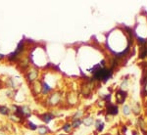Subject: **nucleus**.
<instances>
[{"instance_id":"1","label":"nucleus","mask_w":147,"mask_h":135,"mask_svg":"<svg viewBox=\"0 0 147 135\" xmlns=\"http://www.w3.org/2000/svg\"><path fill=\"white\" fill-rule=\"evenodd\" d=\"M62 102V93L58 91H53L48 96H46L44 100V105L47 108H53L58 106Z\"/></svg>"},{"instance_id":"2","label":"nucleus","mask_w":147,"mask_h":135,"mask_svg":"<svg viewBox=\"0 0 147 135\" xmlns=\"http://www.w3.org/2000/svg\"><path fill=\"white\" fill-rule=\"evenodd\" d=\"M38 77H39L38 68H30L26 71V74H25V78H26V82L30 85L32 83H33L34 81L38 80Z\"/></svg>"},{"instance_id":"3","label":"nucleus","mask_w":147,"mask_h":135,"mask_svg":"<svg viewBox=\"0 0 147 135\" xmlns=\"http://www.w3.org/2000/svg\"><path fill=\"white\" fill-rule=\"evenodd\" d=\"M112 76V71L108 69H100L97 71L94 72L93 78L94 80H103V81H107L109 78Z\"/></svg>"},{"instance_id":"4","label":"nucleus","mask_w":147,"mask_h":135,"mask_svg":"<svg viewBox=\"0 0 147 135\" xmlns=\"http://www.w3.org/2000/svg\"><path fill=\"white\" fill-rule=\"evenodd\" d=\"M37 116L44 124H49L52 121L56 118V114L54 112H44L42 114H39Z\"/></svg>"},{"instance_id":"5","label":"nucleus","mask_w":147,"mask_h":135,"mask_svg":"<svg viewBox=\"0 0 147 135\" xmlns=\"http://www.w3.org/2000/svg\"><path fill=\"white\" fill-rule=\"evenodd\" d=\"M30 64H31V62H30L29 58H22L20 59V61L17 63V68L20 71H26L30 69Z\"/></svg>"},{"instance_id":"6","label":"nucleus","mask_w":147,"mask_h":135,"mask_svg":"<svg viewBox=\"0 0 147 135\" xmlns=\"http://www.w3.org/2000/svg\"><path fill=\"white\" fill-rule=\"evenodd\" d=\"M4 84H5L6 87L12 90H17L20 87V83L17 82V80L14 77H7Z\"/></svg>"},{"instance_id":"7","label":"nucleus","mask_w":147,"mask_h":135,"mask_svg":"<svg viewBox=\"0 0 147 135\" xmlns=\"http://www.w3.org/2000/svg\"><path fill=\"white\" fill-rule=\"evenodd\" d=\"M21 113H22L23 118H25V119H28L32 116V110L28 105H22L21 106Z\"/></svg>"},{"instance_id":"8","label":"nucleus","mask_w":147,"mask_h":135,"mask_svg":"<svg viewBox=\"0 0 147 135\" xmlns=\"http://www.w3.org/2000/svg\"><path fill=\"white\" fill-rule=\"evenodd\" d=\"M31 89H32L33 95H35V96L40 95L41 94V82H40V80H36L33 83L31 84Z\"/></svg>"},{"instance_id":"9","label":"nucleus","mask_w":147,"mask_h":135,"mask_svg":"<svg viewBox=\"0 0 147 135\" xmlns=\"http://www.w3.org/2000/svg\"><path fill=\"white\" fill-rule=\"evenodd\" d=\"M51 132V129L49 128L46 124H40L36 129V134L37 135H49Z\"/></svg>"},{"instance_id":"10","label":"nucleus","mask_w":147,"mask_h":135,"mask_svg":"<svg viewBox=\"0 0 147 135\" xmlns=\"http://www.w3.org/2000/svg\"><path fill=\"white\" fill-rule=\"evenodd\" d=\"M24 125H25L30 131H36V129L38 127V125H37L36 123H34L33 122H32V121H26Z\"/></svg>"},{"instance_id":"11","label":"nucleus","mask_w":147,"mask_h":135,"mask_svg":"<svg viewBox=\"0 0 147 135\" xmlns=\"http://www.w3.org/2000/svg\"><path fill=\"white\" fill-rule=\"evenodd\" d=\"M126 96H127V93L122 91V90H119L116 94V97H117V102L119 104H123L125 99H126Z\"/></svg>"},{"instance_id":"12","label":"nucleus","mask_w":147,"mask_h":135,"mask_svg":"<svg viewBox=\"0 0 147 135\" xmlns=\"http://www.w3.org/2000/svg\"><path fill=\"white\" fill-rule=\"evenodd\" d=\"M107 113L110 114V115H113V116H116L118 113H119V109L116 105H113V104H109L107 106Z\"/></svg>"},{"instance_id":"13","label":"nucleus","mask_w":147,"mask_h":135,"mask_svg":"<svg viewBox=\"0 0 147 135\" xmlns=\"http://www.w3.org/2000/svg\"><path fill=\"white\" fill-rule=\"evenodd\" d=\"M11 113H12V112H11L10 107L5 106V105H0V115H1V116H8Z\"/></svg>"},{"instance_id":"14","label":"nucleus","mask_w":147,"mask_h":135,"mask_svg":"<svg viewBox=\"0 0 147 135\" xmlns=\"http://www.w3.org/2000/svg\"><path fill=\"white\" fill-rule=\"evenodd\" d=\"M61 129L64 131L66 134H70L71 131H72V129H73V127H72V123L69 122H65L64 124L61 126Z\"/></svg>"},{"instance_id":"15","label":"nucleus","mask_w":147,"mask_h":135,"mask_svg":"<svg viewBox=\"0 0 147 135\" xmlns=\"http://www.w3.org/2000/svg\"><path fill=\"white\" fill-rule=\"evenodd\" d=\"M94 126L98 132H102L104 129V122L101 119H96L94 122Z\"/></svg>"},{"instance_id":"16","label":"nucleus","mask_w":147,"mask_h":135,"mask_svg":"<svg viewBox=\"0 0 147 135\" xmlns=\"http://www.w3.org/2000/svg\"><path fill=\"white\" fill-rule=\"evenodd\" d=\"M83 123L85 126H91L94 123V118L92 116H86L83 119Z\"/></svg>"},{"instance_id":"17","label":"nucleus","mask_w":147,"mask_h":135,"mask_svg":"<svg viewBox=\"0 0 147 135\" xmlns=\"http://www.w3.org/2000/svg\"><path fill=\"white\" fill-rule=\"evenodd\" d=\"M72 127L73 128H78L82 124H83V121L82 119H72Z\"/></svg>"},{"instance_id":"18","label":"nucleus","mask_w":147,"mask_h":135,"mask_svg":"<svg viewBox=\"0 0 147 135\" xmlns=\"http://www.w3.org/2000/svg\"><path fill=\"white\" fill-rule=\"evenodd\" d=\"M83 111H77L74 115H73V116H72V119H81V117L83 116Z\"/></svg>"},{"instance_id":"19","label":"nucleus","mask_w":147,"mask_h":135,"mask_svg":"<svg viewBox=\"0 0 147 135\" xmlns=\"http://www.w3.org/2000/svg\"><path fill=\"white\" fill-rule=\"evenodd\" d=\"M123 111H124V114H125V115H128V114H129V108H128V106H125Z\"/></svg>"},{"instance_id":"20","label":"nucleus","mask_w":147,"mask_h":135,"mask_svg":"<svg viewBox=\"0 0 147 135\" xmlns=\"http://www.w3.org/2000/svg\"><path fill=\"white\" fill-rule=\"evenodd\" d=\"M5 87V84H4V82L0 79V89H2V88H4Z\"/></svg>"},{"instance_id":"21","label":"nucleus","mask_w":147,"mask_h":135,"mask_svg":"<svg viewBox=\"0 0 147 135\" xmlns=\"http://www.w3.org/2000/svg\"><path fill=\"white\" fill-rule=\"evenodd\" d=\"M4 58H5V55H3V54H1V53H0V61H1V60H3Z\"/></svg>"},{"instance_id":"22","label":"nucleus","mask_w":147,"mask_h":135,"mask_svg":"<svg viewBox=\"0 0 147 135\" xmlns=\"http://www.w3.org/2000/svg\"><path fill=\"white\" fill-rule=\"evenodd\" d=\"M57 135H70V134H66V133H64V134H63V133H60V134H57Z\"/></svg>"},{"instance_id":"23","label":"nucleus","mask_w":147,"mask_h":135,"mask_svg":"<svg viewBox=\"0 0 147 135\" xmlns=\"http://www.w3.org/2000/svg\"><path fill=\"white\" fill-rule=\"evenodd\" d=\"M103 135H110V134H103Z\"/></svg>"}]
</instances>
